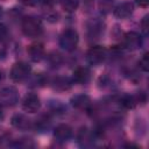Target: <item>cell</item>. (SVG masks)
I'll list each match as a JSON object with an SVG mask.
<instances>
[{
    "label": "cell",
    "instance_id": "cell-1",
    "mask_svg": "<svg viewBox=\"0 0 149 149\" xmlns=\"http://www.w3.org/2000/svg\"><path fill=\"white\" fill-rule=\"evenodd\" d=\"M21 29H22V33L28 36V37H37L42 34L43 31V26L41 23L40 20L35 19V17H31V16H28V17H24L21 22Z\"/></svg>",
    "mask_w": 149,
    "mask_h": 149
},
{
    "label": "cell",
    "instance_id": "cell-2",
    "mask_svg": "<svg viewBox=\"0 0 149 149\" xmlns=\"http://www.w3.org/2000/svg\"><path fill=\"white\" fill-rule=\"evenodd\" d=\"M79 37H78V33L74 29H65L61 37H59V45L66 50V51H73L77 48Z\"/></svg>",
    "mask_w": 149,
    "mask_h": 149
},
{
    "label": "cell",
    "instance_id": "cell-3",
    "mask_svg": "<svg viewBox=\"0 0 149 149\" xmlns=\"http://www.w3.org/2000/svg\"><path fill=\"white\" fill-rule=\"evenodd\" d=\"M30 71H31L30 65H28L24 62H17L12 66L10 78L14 81H22L29 76Z\"/></svg>",
    "mask_w": 149,
    "mask_h": 149
},
{
    "label": "cell",
    "instance_id": "cell-4",
    "mask_svg": "<svg viewBox=\"0 0 149 149\" xmlns=\"http://www.w3.org/2000/svg\"><path fill=\"white\" fill-rule=\"evenodd\" d=\"M106 56V50L101 45H94L88 49L86 54V59L91 65H98L104 62Z\"/></svg>",
    "mask_w": 149,
    "mask_h": 149
},
{
    "label": "cell",
    "instance_id": "cell-5",
    "mask_svg": "<svg viewBox=\"0 0 149 149\" xmlns=\"http://www.w3.org/2000/svg\"><path fill=\"white\" fill-rule=\"evenodd\" d=\"M40 107H41L40 98L34 93H28L22 100V108L28 113H35L40 109Z\"/></svg>",
    "mask_w": 149,
    "mask_h": 149
},
{
    "label": "cell",
    "instance_id": "cell-6",
    "mask_svg": "<svg viewBox=\"0 0 149 149\" xmlns=\"http://www.w3.org/2000/svg\"><path fill=\"white\" fill-rule=\"evenodd\" d=\"M17 99H19L17 91L14 87H5L0 91V101L3 105L7 106L15 105L17 102Z\"/></svg>",
    "mask_w": 149,
    "mask_h": 149
},
{
    "label": "cell",
    "instance_id": "cell-7",
    "mask_svg": "<svg viewBox=\"0 0 149 149\" xmlns=\"http://www.w3.org/2000/svg\"><path fill=\"white\" fill-rule=\"evenodd\" d=\"M142 44V40H141V36L135 33V31H130V33H127L123 37V45L130 50H135L137 48H140Z\"/></svg>",
    "mask_w": 149,
    "mask_h": 149
},
{
    "label": "cell",
    "instance_id": "cell-8",
    "mask_svg": "<svg viewBox=\"0 0 149 149\" xmlns=\"http://www.w3.org/2000/svg\"><path fill=\"white\" fill-rule=\"evenodd\" d=\"M133 9H134V5L129 1H126V2H121L120 5H118L114 8L113 13L118 19H127L128 16L132 15Z\"/></svg>",
    "mask_w": 149,
    "mask_h": 149
},
{
    "label": "cell",
    "instance_id": "cell-9",
    "mask_svg": "<svg viewBox=\"0 0 149 149\" xmlns=\"http://www.w3.org/2000/svg\"><path fill=\"white\" fill-rule=\"evenodd\" d=\"M72 134V129L69 125L66 123H61L58 125L56 128H55V132H54V136L56 137L57 141L59 142H65L70 139Z\"/></svg>",
    "mask_w": 149,
    "mask_h": 149
},
{
    "label": "cell",
    "instance_id": "cell-10",
    "mask_svg": "<svg viewBox=\"0 0 149 149\" xmlns=\"http://www.w3.org/2000/svg\"><path fill=\"white\" fill-rule=\"evenodd\" d=\"M27 54L33 62H40L44 56V48L41 43H33L28 47Z\"/></svg>",
    "mask_w": 149,
    "mask_h": 149
},
{
    "label": "cell",
    "instance_id": "cell-11",
    "mask_svg": "<svg viewBox=\"0 0 149 149\" xmlns=\"http://www.w3.org/2000/svg\"><path fill=\"white\" fill-rule=\"evenodd\" d=\"M71 104L78 109H86L91 105V99L86 94H78L71 99Z\"/></svg>",
    "mask_w": 149,
    "mask_h": 149
},
{
    "label": "cell",
    "instance_id": "cell-12",
    "mask_svg": "<svg viewBox=\"0 0 149 149\" xmlns=\"http://www.w3.org/2000/svg\"><path fill=\"white\" fill-rule=\"evenodd\" d=\"M88 79H90V70L87 68L80 66L73 71V80L74 81L84 84V83L88 81Z\"/></svg>",
    "mask_w": 149,
    "mask_h": 149
},
{
    "label": "cell",
    "instance_id": "cell-13",
    "mask_svg": "<svg viewBox=\"0 0 149 149\" xmlns=\"http://www.w3.org/2000/svg\"><path fill=\"white\" fill-rule=\"evenodd\" d=\"M12 125L15 126L16 128L24 129V128L29 127V120L22 114H16L12 118Z\"/></svg>",
    "mask_w": 149,
    "mask_h": 149
},
{
    "label": "cell",
    "instance_id": "cell-14",
    "mask_svg": "<svg viewBox=\"0 0 149 149\" xmlns=\"http://www.w3.org/2000/svg\"><path fill=\"white\" fill-rule=\"evenodd\" d=\"M61 3H62V7L65 12L68 13H73L77 8H78V0H61Z\"/></svg>",
    "mask_w": 149,
    "mask_h": 149
},
{
    "label": "cell",
    "instance_id": "cell-15",
    "mask_svg": "<svg viewBox=\"0 0 149 149\" xmlns=\"http://www.w3.org/2000/svg\"><path fill=\"white\" fill-rule=\"evenodd\" d=\"M114 1L115 0H99L98 7H99L100 12L104 13V14H107V13L112 12L113 6H114Z\"/></svg>",
    "mask_w": 149,
    "mask_h": 149
},
{
    "label": "cell",
    "instance_id": "cell-16",
    "mask_svg": "<svg viewBox=\"0 0 149 149\" xmlns=\"http://www.w3.org/2000/svg\"><path fill=\"white\" fill-rule=\"evenodd\" d=\"M70 81L68 78H57L55 80V87L56 88H59V90H68L70 87Z\"/></svg>",
    "mask_w": 149,
    "mask_h": 149
},
{
    "label": "cell",
    "instance_id": "cell-17",
    "mask_svg": "<svg viewBox=\"0 0 149 149\" xmlns=\"http://www.w3.org/2000/svg\"><path fill=\"white\" fill-rule=\"evenodd\" d=\"M121 105L125 107V108H133L135 105H136V100L134 97H130V95H125L122 99H121Z\"/></svg>",
    "mask_w": 149,
    "mask_h": 149
},
{
    "label": "cell",
    "instance_id": "cell-18",
    "mask_svg": "<svg viewBox=\"0 0 149 149\" xmlns=\"http://www.w3.org/2000/svg\"><path fill=\"white\" fill-rule=\"evenodd\" d=\"M140 68L143 70V71H148L149 70V54L148 52H146L144 55H143V57L140 59Z\"/></svg>",
    "mask_w": 149,
    "mask_h": 149
},
{
    "label": "cell",
    "instance_id": "cell-19",
    "mask_svg": "<svg viewBox=\"0 0 149 149\" xmlns=\"http://www.w3.org/2000/svg\"><path fill=\"white\" fill-rule=\"evenodd\" d=\"M8 38V29L5 24H0V42H5Z\"/></svg>",
    "mask_w": 149,
    "mask_h": 149
},
{
    "label": "cell",
    "instance_id": "cell-20",
    "mask_svg": "<svg viewBox=\"0 0 149 149\" xmlns=\"http://www.w3.org/2000/svg\"><path fill=\"white\" fill-rule=\"evenodd\" d=\"M148 15H146L143 19H142V21H141V28H142V31L144 33V34H147L148 33V28H149V24H148Z\"/></svg>",
    "mask_w": 149,
    "mask_h": 149
},
{
    "label": "cell",
    "instance_id": "cell-21",
    "mask_svg": "<svg viewBox=\"0 0 149 149\" xmlns=\"http://www.w3.org/2000/svg\"><path fill=\"white\" fill-rule=\"evenodd\" d=\"M22 5H24V6H29V7H31V6H35L37 2H38V0H19Z\"/></svg>",
    "mask_w": 149,
    "mask_h": 149
},
{
    "label": "cell",
    "instance_id": "cell-22",
    "mask_svg": "<svg viewBox=\"0 0 149 149\" xmlns=\"http://www.w3.org/2000/svg\"><path fill=\"white\" fill-rule=\"evenodd\" d=\"M41 1H42V3H43L44 6H49V7H51V6L56 5L57 2H59L61 0H41Z\"/></svg>",
    "mask_w": 149,
    "mask_h": 149
},
{
    "label": "cell",
    "instance_id": "cell-23",
    "mask_svg": "<svg viewBox=\"0 0 149 149\" xmlns=\"http://www.w3.org/2000/svg\"><path fill=\"white\" fill-rule=\"evenodd\" d=\"M135 2H136L140 7H143V8L148 7V5H149V0H135Z\"/></svg>",
    "mask_w": 149,
    "mask_h": 149
},
{
    "label": "cell",
    "instance_id": "cell-24",
    "mask_svg": "<svg viewBox=\"0 0 149 149\" xmlns=\"http://www.w3.org/2000/svg\"><path fill=\"white\" fill-rule=\"evenodd\" d=\"M1 16H2V8L0 7V17H1Z\"/></svg>",
    "mask_w": 149,
    "mask_h": 149
},
{
    "label": "cell",
    "instance_id": "cell-25",
    "mask_svg": "<svg viewBox=\"0 0 149 149\" xmlns=\"http://www.w3.org/2000/svg\"><path fill=\"white\" fill-rule=\"evenodd\" d=\"M87 1H88V0H87Z\"/></svg>",
    "mask_w": 149,
    "mask_h": 149
}]
</instances>
